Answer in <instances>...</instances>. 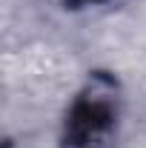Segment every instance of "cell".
Segmentation results:
<instances>
[{"mask_svg":"<svg viewBox=\"0 0 146 148\" xmlns=\"http://www.w3.org/2000/svg\"><path fill=\"white\" fill-rule=\"evenodd\" d=\"M80 3H89V0H80Z\"/></svg>","mask_w":146,"mask_h":148,"instance_id":"cell-2","label":"cell"},{"mask_svg":"<svg viewBox=\"0 0 146 148\" xmlns=\"http://www.w3.org/2000/svg\"><path fill=\"white\" fill-rule=\"evenodd\" d=\"M117 94L109 80H95L69 108L63 148H109L117 128Z\"/></svg>","mask_w":146,"mask_h":148,"instance_id":"cell-1","label":"cell"}]
</instances>
